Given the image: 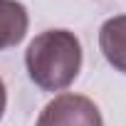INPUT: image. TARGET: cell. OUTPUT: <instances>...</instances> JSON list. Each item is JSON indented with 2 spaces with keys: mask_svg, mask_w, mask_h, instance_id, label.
I'll return each mask as SVG.
<instances>
[{
  "mask_svg": "<svg viewBox=\"0 0 126 126\" xmlns=\"http://www.w3.org/2000/svg\"><path fill=\"white\" fill-rule=\"evenodd\" d=\"M30 79L45 92L67 89L82 69V45L69 30H45L25 52Z\"/></svg>",
  "mask_w": 126,
  "mask_h": 126,
  "instance_id": "6da1fadb",
  "label": "cell"
},
{
  "mask_svg": "<svg viewBox=\"0 0 126 126\" xmlns=\"http://www.w3.org/2000/svg\"><path fill=\"white\" fill-rule=\"evenodd\" d=\"M37 126H104V119L89 96L64 92L42 109Z\"/></svg>",
  "mask_w": 126,
  "mask_h": 126,
  "instance_id": "7a4b0ae2",
  "label": "cell"
},
{
  "mask_svg": "<svg viewBox=\"0 0 126 126\" xmlns=\"http://www.w3.org/2000/svg\"><path fill=\"white\" fill-rule=\"evenodd\" d=\"M99 49L116 72L126 74V15L109 17L99 27Z\"/></svg>",
  "mask_w": 126,
  "mask_h": 126,
  "instance_id": "3957f363",
  "label": "cell"
},
{
  "mask_svg": "<svg viewBox=\"0 0 126 126\" xmlns=\"http://www.w3.org/2000/svg\"><path fill=\"white\" fill-rule=\"evenodd\" d=\"M27 8L17 0H0V52L15 47L27 35Z\"/></svg>",
  "mask_w": 126,
  "mask_h": 126,
  "instance_id": "277c9868",
  "label": "cell"
},
{
  "mask_svg": "<svg viewBox=\"0 0 126 126\" xmlns=\"http://www.w3.org/2000/svg\"><path fill=\"white\" fill-rule=\"evenodd\" d=\"M5 106H8V92H5L3 79H0V119H3V114H5Z\"/></svg>",
  "mask_w": 126,
  "mask_h": 126,
  "instance_id": "5b68a950",
  "label": "cell"
}]
</instances>
